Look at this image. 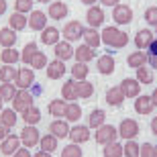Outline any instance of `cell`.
<instances>
[{"label": "cell", "instance_id": "ab89813d", "mask_svg": "<svg viewBox=\"0 0 157 157\" xmlns=\"http://www.w3.org/2000/svg\"><path fill=\"white\" fill-rule=\"evenodd\" d=\"M80 117H82V108H80V106H78L76 102L67 104V110H65V118H67V121H74V122H76Z\"/></svg>", "mask_w": 157, "mask_h": 157}, {"label": "cell", "instance_id": "2e32d148", "mask_svg": "<svg viewBox=\"0 0 157 157\" xmlns=\"http://www.w3.org/2000/svg\"><path fill=\"white\" fill-rule=\"evenodd\" d=\"M63 74H65V65L61 59H55V61H51V63L47 65V76L51 78V80H59Z\"/></svg>", "mask_w": 157, "mask_h": 157}, {"label": "cell", "instance_id": "9f6ffc18", "mask_svg": "<svg viewBox=\"0 0 157 157\" xmlns=\"http://www.w3.org/2000/svg\"><path fill=\"white\" fill-rule=\"evenodd\" d=\"M33 157H51V155H49V153H47V151H39V153H35V155H33Z\"/></svg>", "mask_w": 157, "mask_h": 157}, {"label": "cell", "instance_id": "db71d44e", "mask_svg": "<svg viewBox=\"0 0 157 157\" xmlns=\"http://www.w3.org/2000/svg\"><path fill=\"white\" fill-rule=\"evenodd\" d=\"M6 12V0H0V14Z\"/></svg>", "mask_w": 157, "mask_h": 157}, {"label": "cell", "instance_id": "f6af8a7d", "mask_svg": "<svg viewBox=\"0 0 157 157\" xmlns=\"http://www.w3.org/2000/svg\"><path fill=\"white\" fill-rule=\"evenodd\" d=\"M14 8L17 12H29L33 10V0H14Z\"/></svg>", "mask_w": 157, "mask_h": 157}, {"label": "cell", "instance_id": "d6986e66", "mask_svg": "<svg viewBox=\"0 0 157 157\" xmlns=\"http://www.w3.org/2000/svg\"><path fill=\"white\" fill-rule=\"evenodd\" d=\"M147 61H149V59H147V53H143L141 49L135 51V53H131V55L127 57V63L131 65V67H135V70H137V67H143Z\"/></svg>", "mask_w": 157, "mask_h": 157}, {"label": "cell", "instance_id": "74e56055", "mask_svg": "<svg viewBox=\"0 0 157 157\" xmlns=\"http://www.w3.org/2000/svg\"><path fill=\"white\" fill-rule=\"evenodd\" d=\"M14 96H17V90H14V86L12 84H2L0 86V98L2 100H14Z\"/></svg>", "mask_w": 157, "mask_h": 157}, {"label": "cell", "instance_id": "d4e9b609", "mask_svg": "<svg viewBox=\"0 0 157 157\" xmlns=\"http://www.w3.org/2000/svg\"><path fill=\"white\" fill-rule=\"evenodd\" d=\"M65 110H67L65 100H53L51 104H49V114H51V117H55V118L65 117Z\"/></svg>", "mask_w": 157, "mask_h": 157}, {"label": "cell", "instance_id": "f5cc1de1", "mask_svg": "<svg viewBox=\"0 0 157 157\" xmlns=\"http://www.w3.org/2000/svg\"><path fill=\"white\" fill-rule=\"evenodd\" d=\"M102 4H106V6H117L118 0H102Z\"/></svg>", "mask_w": 157, "mask_h": 157}, {"label": "cell", "instance_id": "d6a6232c", "mask_svg": "<svg viewBox=\"0 0 157 157\" xmlns=\"http://www.w3.org/2000/svg\"><path fill=\"white\" fill-rule=\"evenodd\" d=\"M61 96H63V100H76L78 98L76 82H65L63 88H61Z\"/></svg>", "mask_w": 157, "mask_h": 157}, {"label": "cell", "instance_id": "91938a15", "mask_svg": "<svg viewBox=\"0 0 157 157\" xmlns=\"http://www.w3.org/2000/svg\"><path fill=\"white\" fill-rule=\"evenodd\" d=\"M153 157H157V147H155V149H153Z\"/></svg>", "mask_w": 157, "mask_h": 157}, {"label": "cell", "instance_id": "b9f144b4", "mask_svg": "<svg viewBox=\"0 0 157 157\" xmlns=\"http://www.w3.org/2000/svg\"><path fill=\"white\" fill-rule=\"evenodd\" d=\"M37 51H39V49H37V43H29V45H25L21 59H23L25 63H31V59H33V55H35Z\"/></svg>", "mask_w": 157, "mask_h": 157}, {"label": "cell", "instance_id": "e575fe53", "mask_svg": "<svg viewBox=\"0 0 157 157\" xmlns=\"http://www.w3.org/2000/svg\"><path fill=\"white\" fill-rule=\"evenodd\" d=\"M18 59H21V55H18V51H17V49H12V47H6L4 51H2V61H4L6 65L17 63Z\"/></svg>", "mask_w": 157, "mask_h": 157}, {"label": "cell", "instance_id": "6125c7cd", "mask_svg": "<svg viewBox=\"0 0 157 157\" xmlns=\"http://www.w3.org/2000/svg\"><path fill=\"white\" fill-rule=\"evenodd\" d=\"M39 2H49V0H39Z\"/></svg>", "mask_w": 157, "mask_h": 157}, {"label": "cell", "instance_id": "d590c367", "mask_svg": "<svg viewBox=\"0 0 157 157\" xmlns=\"http://www.w3.org/2000/svg\"><path fill=\"white\" fill-rule=\"evenodd\" d=\"M0 117H2V124H6L8 128L17 124V110H14V108H12V110H10V108L2 110V114H0Z\"/></svg>", "mask_w": 157, "mask_h": 157}, {"label": "cell", "instance_id": "4dcf8cb0", "mask_svg": "<svg viewBox=\"0 0 157 157\" xmlns=\"http://www.w3.org/2000/svg\"><path fill=\"white\" fill-rule=\"evenodd\" d=\"M17 74L18 71L12 67V65H4L2 70H0V82H4V84H12V82L17 80Z\"/></svg>", "mask_w": 157, "mask_h": 157}, {"label": "cell", "instance_id": "277c9868", "mask_svg": "<svg viewBox=\"0 0 157 157\" xmlns=\"http://www.w3.org/2000/svg\"><path fill=\"white\" fill-rule=\"evenodd\" d=\"M114 139H117V128L112 127V124H102V127H98V131H96V141H98V143L108 145V143H112Z\"/></svg>", "mask_w": 157, "mask_h": 157}, {"label": "cell", "instance_id": "ee69618b", "mask_svg": "<svg viewBox=\"0 0 157 157\" xmlns=\"http://www.w3.org/2000/svg\"><path fill=\"white\" fill-rule=\"evenodd\" d=\"M61 157H82V149L78 147V143H71V145L63 147Z\"/></svg>", "mask_w": 157, "mask_h": 157}, {"label": "cell", "instance_id": "681fc988", "mask_svg": "<svg viewBox=\"0 0 157 157\" xmlns=\"http://www.w3.org/2000/svg\"><path fill=\"white\" fill-rule=\"evenodd\" d=\"M153 149L155 147L145 143V145H141V151H139V157H153Z\"/></svg>", "mask_w": 157, "mask_h": 157}, {"label": "cell", "instance_id": "836d02e7", "mask_svg": "<svg viewBox=\"0 0 157 157\" xmlns=\"http://www.w3.org/2000/svg\"><path fill=\"white\" fill-rule=\"evenodd\" d=\"M122 153H124V147L114 143V141L104 147V157H122Z\"/></svg>", "mask_w": 157, "mask_h": 157}, {"label": "cell", "instance_id": "7402d4cb", "mask_svg": "<svg viewBox=\"0 0 157 157\" xmlns=\"http://www.w3.org/2000/svg\"><path fill=\"white\" fill-rule=\"evenodd\" d=\"M49 17L55 18V21L65 18V17H67V6H65L63 2H53V4L49 6Z\"/></svg>", "mask_w": 157, "mask_h": 157}, {"label": "cell", "instance_id": "ac0fdd59", "mask_svg": "<svg viewBox=\"0 0 157 157\" xmlns=\"http://www.w3.org/2000/svg\"><path fill=\"white\" fill-rule=\"evenodd\" d=\"M14 43H17V33H14V29H10V27L0 29V45L2 47H14Z\"/></svg>", "mask_w": 157, "mask_h": 157}, {"label": "cell", "instance_id": "5bb4252c", "mask_svg": "<svg viewBox=\"0 0 157 157\" xmlns=\"http://www.w3.org/2000/svg\"><path fill=\"white\" fill-rule=\"evenodd\" d=\"M86 18H88V23H90V27L94 29V27H100V25L104 23V12L100 10L98 6H90Z\"/></svg>", "mask_w": 157, "mask_h": 157}, {"label": "cell", "instance_id": "5b68a950", "mask_svg": "<svg viewBox=\"0 0 157 157\" xmlns=\"http://www.w3.org/2000/svg\"><path fill=\"white\" fill-rule=\"evenodd\" d=\"M121 90L124 94V98H137L141 92V86H139V80H133V78H124L121 82Z\"/></svg>", "mask_w": 157, "mask_h": 157}, {"label": "cell", "instance_id": "7a4b0ae2", "mask_svg": "<svg viewBox=\"0 0 157 157\" xmlns=\"http://www.w3.org/2000/svg\"><path fill=\"white\" fill-rule=\"evenodd\" d=\"M33 94L27 92V90H21V92H17V96H14V100H12V104H14V110L17 112H25L27 108H31L33 106Z\"/></svg>", "mask_w": 157, "mask_h": 157}, {"label": "cell", "instance_id": "bcb514c9", "mask_svg": "<svg viewBox=\"0 0 157 157\" xmlns=\"http://www.w3.org/2000/svg\"><path fill=\"white\" fill-rule=\"evenodd\" d=\"M141 145H137L135 141H128L127 145H124V153H127V157H139V149Z\"/></svg>", "mask_w": 157, "mask_h": 157}, {"label": "cell", "instance_id": "4fadbf2b", "mask_svg": "<svg viewBox=\"0 0 157 157\" xmlns=\"http://www.w3.org/2000/svg\"><path fill=\"white\" fill-rule=\"evenodd\" d=\"M29 27L35 29V31H43L47 27V17L41 10H33L31 17H29Z\"/></svg>", "mask_w": 157, "mask_h": 157}, {"label": "cell", "instance_id": "f907efd6", "mask_svg": "<svg viewBox=\"0 0 157 157\" xmlns=\"http://www.w3.org/2000/svg\"><path fill=\"white\" fill-rule=\"evenodd\" d=\"M12 157H31V153H29V147H27V149H18V151L14 153Z\"/></svg>", "mask_w": 157, "mask_h": 157}, {"label": "cell", "instance_id": "30bf717a", "mask_svg": "<svg viewBox=\"0 0 157 157\" xmlns=\"http://www.w3.org/2000/svg\"><path fill=\"white\" fill-rule=\"evenodd\" d=\"M18 145H21V137L17 135H10V137H6L2 147H0V151L4 153V155H14L18 151Z\"/></svg>", "mask_w": 157, "mask_h": 157}, {"label": "cell", "instance_id": "8d00e7d4", "mask_svg": "<svg viewBox=\"0 0 157 157\" xmlns=\"http://www.w3.org/2000/svg\"><path fill=\"white\" fill-rule=\"evenodd\" d=\"M104 118H106V114H104V110H94L92 114H90V127H94V128H98V127H102L104 124Z\"/></svg>", "mask_w": 157, "mask_h": 157}, {"label": "cell", "instance_id": "7dc6e473", "mask_svg": "<svg viewBox=\"0 0 157 157\" xmlns=\"http://www.w3.org/2000/svg\"><path fill=\"white\" fill-rule=\"evenodd\" d=\"M145 21L153 27H157V6H151V8L145 10Z\"/></svg>", "mask_w": 157, "mask_h": 157}, {"label": "cell", "instance_id": "4316f807", "mask_svg": "<svg viewBox=\"0 0 157 157\" xmlns=\"http://www.w3.org/2000/svg\"><path fill=\"white\" fill-rule=\"evenodd\" d=\"M98 71L104 74V76L112 74V71H114V59L108 57V55H102V57L98 59Z\"/></svg>", "mask_w": 157, "mask_h": 157}, {"label": "cell", "instance_id": "7bdbcfd3", "mask_svg": "<svg viewBox=\"0 0 157 157\" xmlns=\"http://www.w3.org/2000/svg\"><path fill=\"white\" fill-rule=\"evenodd\" d=\"M137 80H139L141 84H151V82H153L151 70H147L145 65H143V67H137Z\"/></svg>", "mask_w": 157, "mask_h": 157}, {"label": "cell", "instance_id": "c3c4849f", "mask_svg": "<svg viewBox=\"0 0 157 157\" xmlns=\"http://www.w3.org/2000/svg\"><path fill=\"white\" fill-rule=\"evenodd\" d=\"M147 59L151 61L153 67H157V41H153L151 45H149V55H147Z\"/></svg>", "mask_w": 157, "mask_h": 157}, {"label": "cell", "instance_id": "11a10c76", "mask_svg": "<svg viewBox=\"0 0 157 157\" xmlns=\"http://www.w3.org/2000/svg\"><path fill=\"white\" fill-rule=\"evenodd\" d=\"M151 128H153V135H157V117L151 121Z\"/></svg>", "mask_w": 157, "mask_h": 157}, {"label": "cell", "instance_id": "6f0895ef", "mask_svg": "<svg viewBox=\"0 0 157 157\" xmlns=\"http://www.w3.org/2000/svg\"><path fill=\"white\" fill-rule=\"evenodd\" d=\"M151 98H153V104L157 106V88H155V90H153V96H151Z\"/></svg>", "mask_w": 157, "mask_h": 157}, {"label": "cell", "instance_id": "44dd1931", "mask_svg": "<svg viewBox=\"0 0 157 157\" xmlns=\"http://www.w3.org/2000/svg\"><path fill=\"white\" fill-rule=\"evenodd\" d=\"M41 41L45 43V45H55L59 41V31L55 27H45L43 33H41Z\"/></svg>", "mask_w": 157, "mask_h": 157}, {"label": "cell", "instance_id": "3957f363", "mask_svg": "<svg viewBox=\"0 0 157 157\" xmlns=\"http://www.w3.org/2000/svg\"><path fill=\"white\" fill-rule=\"evenodd\" d=\"M112 18H114L118 25H128L131 21H133V10H131V6L117 4L114 10H112Z\"/></svg>", "mask_w": 157, "mask_h": 157}, {"label": "cell", "instance_id": "484cf974", "mask_svg": "<svg viewBox=\"0 0 157 157\" xmlns=\"http://www.w3.org/2000/svg\"><path fill=\"white\" fill-rule=\"evenodd\" d=\"M76 90H78V98H90V96L94 94V86L90 84V82H86V80L76 82Z\"/></svg>", "mask_w": 157, "mask_h": 157}, {"label": "cell", "instance_id": "94428289", "mask_svg": "<svg viewBox=\"0 0 157 157\" xmlns=\"http://www.w3.org/2000/svg\"><path fill=\"white\" fill-rule=\"evenodd\" d=\"M0 112H2V98H0Z\"/></svg>", "mask_w": 157, "mask_h": 157}, {"label": "cell", "instance_id": "7c38bea8", "mask_svg": "<svg viewBox=\"0 0 157 157\" xmlns=\"http://www.w3.org/2000/svg\"><path fill=\"white\" fill-rule=\"evenodd\" d=\"M153 98L151 96H141V98L135 100V110L139 112V114H151L153 110Z\"/></svg>", "mask_w": 157, "mask_h": 157}, {"label": "cell", "instance_id": "8992f818", "mask_svg": "<svg viewBox=\"0 0 157 157\" xmlns=\"http://www.w3.org/2000/svg\"><path fill=\"white\" fill-rule=\"evenodd\" d=\"M84 27H82V23H78V21H71V23H67L63 27V37L67 41H76V39H80V37H84Z\"/></svg>", "mask_w": 157, "mask_h": 157}, {"label": "cell", "instance_id": "9c48e42d", "mask_svg": "<svg viewBox=\"0 0 157 157\" xmlns=\"http://www.w3.org/2000/svg\"><path fill=\"white\" fill-rule=\"evenodd\" d=\"M14 82H17V84L23 88V90H27V88H31L33 84H35V74H33V70H27V67H23V70H18L17 80H14Z\"/></svg>", "mask_w": 157, "mask_h": 157}, {"label": "cell", "instance_id": "1f68e13d", "mask_svg": "<svg viewBox=\"0 0 157 157\" xmlns=\"http://www.w3.org/2000/svg\"><path fill=\"white\" fill-rule=\"evenodd\" d=\"M41 147H43V151H47V153H51V151H55L57 149V137L55 135H45V137H41Z\"/></svg>", "mask_w": 157, "mask_h": 157}, {"label": "cell", "instance_id": "816d5d0a", "mask_svg": "<svg viewBox=\"0 0 157 157\" xmlns=\"http://www.w3.org/2000/svg\"><path fill=\"white\" fill-rule=\"evenodd\" d=\"M6 124H2V122H0V141H4L6 137H8V131H6Z\"/></svg>", "mask_w": 157, "mask_h": 157}, {"label": "cell", "instance_id": "603a6c76", "mask_svg": "<svg viewBox=\"0 0 157 157\" xmlns=\"http://www.w3.org/2000/svg\"><path fill=\"white\" fill-rule=\"evenodd\" d=\"M55 57L61 59V61L74 57V49H71L70 43H55Z\"/></svg>", "mask_w": 157, "mask_h": 157}, {"label": "cell", "instance_id": "60d3db41", "mask_svg": "<svg viewBox=\"0 0 157 157\" xmlns=\"http://www.w3.org/2000/svg\"><path fill=\"white\" fill-rule=\"evenodd\" d=\"M29 65H33L35 70H43V67H47V57H45V53H41V51H37L35 55H33V59H31V63Z\"/></svg>", "mask_w": 157, "mask_h": 157}, {"label": "cell", "instance_id": "f1b7e54d", "mask_svg": "<svg viewBox=\"0 0 157 157\" xmlns=\"http://www.w3.org/2000/svg\"><path fill=\"white\" fill-rule=\"evenodd\" d=\"M84 39H86V45H90L92 49H96V47L100 45V41H102V39H100V33H96L92 27L84 31Z\"/></svg>", "mask_w": 157, "mask_h": 157}, {"label": "cell", "instance_id": "cb8c5ba5", "mask_svg": "<svg viewBox=\"0 0 157 157\" xmlns=\"http://www.w3.org/2000/svg\"><path fill=\"white\" fill-rule=\"evenodd\" d=\"M8 25H10V29L14 31H23L27 27V17H25L23 12H14L8 17Z\"/></svg>", "mask_w": 157, "mask_h": 157}, {"label": "cell", "instance_id": "8fae6325", "mask_svg": "<svg viewBox=\"0 0 157 157\" xmlns=\"http://www.w3.org/2000/svg\"><path fill=\"white\" fill-rule=\"evenodd\" d=\"M151 43H153V33L149 29H141L135 35V45L139 47V49H149Z\"/></svg>", "mask_w": 157, "mask_h": 157}, {"label": "cell", "instance_id": "83f0119b", "mask_svg": "<svg viewBox=\"0 0 157 157\" xmlns=\"http://www.w3.org/2000/svg\"><path fill=\"white\" fill-rule=\"evenodd\" d=\"M92 57H94V49L90 45H80V47H76V59H78V61L86 63V61H90Z\"/></svg>", "mask_w": 157, "mask_h": 157}, {"label": "cell", "instance_id": "ffe728a7", "mask_svg": "<svg viewBox=\"0 0 157 157\" xmlns=\"http://www.w3.org/2000/svg\"><path fill=\"white\" fill-rule=\"evenodd\" d=\"M122 100H124V94H122L121 86L118 88H110V90H106V102L110 106H118L122 104Z\"/></svg>", "mask_w": 157, "mask_h": 157}, {"label": "cell", "instance_id": "ba28073f", "mask_svg": "<svg viewBox=\"0 0 157 157\" xmlns=\"http://www.w3.org/2000/svg\"><path fill=\"white\" fill-rule=\"evenodd\" d=\"M121 137H124V139H133V137H137V133H139V124H137V121H133V118H124V121L121 122Z\"/></svg>", "mask_w": 157, "mask_h": 157}, {"label": "cell", "instance_id": "e0dca14e", "mask_svg": "<svg viewBox=\"0 0 157 157\" xmlns=\"http://www.w3.org/2000/svg\"><path fill=\"white\" fill-rule=\"evenodd\" d=\"M49 131H51V135H55L59 139L70 137V127H67V122H63V121H53L51 124H49Z\"/></svg>", "mask_w": 157, "mask_h": 157}, {"label": "cell", "instance_id": "680465c9", "mask_svg": "<svg viewBox=\"0 0 157 157\" xmlns=\"http://www.w3.org/2000/svg\"><path fill=\"white\" fill-rule=\"evenodd\" d=\"M82 2H84V4H88V6H94V2H96V0H82Z\"/></svg>", "mask_w": 157, "mask_h": 157}, {"label": "cell", "instance_id": "52a82bcc", "mask_svg": "<svg viewBox=\"0 0 157 157\" xmlns=\"http://www.w3.org/2000/svg\"><path fill=\"white\" fill-rule=\"evenodd\" d=\"M21 141L25 143V147H33V145H37V143L41 141L39 131H37L33 124H27V127L23 128V133H21Z\"/></svg>", "mask_w": 157, "mask_h": 157}, {"label": "cell", "instance_id": "9a60e30c", "mask_svg": "<svg viewBox=\"0 0 157 157\" xmlns=\"http://www.w3.org/2000/svg\"><path fill=\"white\" fill-rule=\"evenodd\" d=\"M70 137L74 143H86L88 139H90V131H88V127H84V124H78V127H74L70 131Z\"/></svg>", "mask_w": 157, "mask_h": 157}, {"label": "cell", "instance_id": "6da1fadb", "mask_svg": "<svg viewBox=\"0 0 157 157\" xmlns=\"http://www.w3.org/2000/svg\"><path fill=\"white\" fill-rule=\"evenodd\" d=\"M102 41H104L106 45L121 49V47H124L128 43V35L122 33V31H118L117 27H106V29L102 31Z\"/></svg>", "mask_w": 157, "mask_h": 157}, {"label": "cell", "instance_id": "f546056e", "mask_svg": "<svg viewBox=\"0 0 157 157\" xmlns=\"http://www.w3.org/2000/svg\"><path fill=\"white\" fill-rule=\"evenodd\" d=\"M23 118H25L27 124H37V122L41 121V110L35 108V106H31V108H27V110L23 112Z\"/></svg>", "mask_w": 157, "mask_h": 157}, {"label": "cell", "instance_id": "f35d334b", "mask_svg": "<svg viewBox=\"0 0 157 157\" xmlns=\"http://www.w3.org/2000/svg\"><path fill=\"white\" fill-rule=\"evenodd\" d=\"M71 76L76 78V80H86V76H88V65L82 63V61H78V63L71 67Z\"/></svg>", "mask_w": 157, "mask_h": 157}]
</instances>
